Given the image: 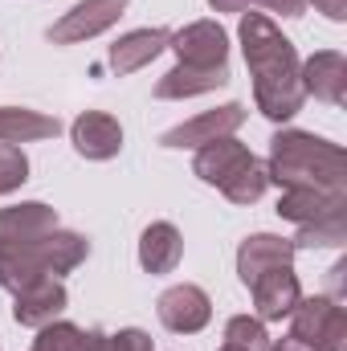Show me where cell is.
Masks as SVG:
<instances>
[{"mask_svg":"<svg viewBox=\"0 0 347 351\" xmlns=\"http://www.w3.org/2000/svg\"><path fill=\"white\" fill-rule=\"evenodd\" d=\"M58 229V213L41 200H25V204H8L0 208V250L8 245H29L45 233Z\"/></svg>","mask_w":347,"mask_h":351,"instance_id":"8fae6325","label":"cell"},{"mask_svg":"<svg viewBox=\"0 0 347 351\" xmlns=\"http://www.w3.org/2000/svg\"><path fill=\"white\" fill-rule=\"evenodd\" d=\"M168 29H135V33H127V37H119L115 45H110V70L115 74H135V70H143L147 62H156L164 49H168Z\"/></svg>","mask_w":347,"mask_h":351,"instance_id":"2e32d148","label":"cell"},{"mask_svg":"<svg viewBox=\"0 0 347 351\" xmlns=\"http://www.w3.org/2000/svg\"><path fill=\"white\" fill-rule=\"evenodd\" d=\"M208 4H213L217 12H246L254 0H208Z\"/></svg>","mask_w":347,"mask_h":351,"instance_id":"f546056e","label":"cell"},{"mask_svg":"<svg viewBox=\"0 0 347 351\" xmlns=\"http://www.w3.org/2000/svg\"><path fill=\"white\" fill-rule=\"evenodd\" d=\"M237 37H241V53H246L250 78H254L258 110L274 123L294 119L307 102V90H302V74H298L302 62H298L290 37H282V29L261 12L241 16Z\"/></svg>","mask_w":347,"mask_h":351,"instance_id":"6da1fadb","label":"cell"},{"mask_svg":"<svg viewBox=\"0 0 347 351\" xmlns=\"http://www.w3.org/2000/svg\"><path fill=\"white\" fill-rule=\"evenodd\" d=\"M347 208V192H319V188H286L278 200V217L294 225H311L327 213Z\"/></svg>","mask_w":347,"mask_h":351,"instance_id":"d6986e66","label":"cell"},{"mask_svg":"<svg viewBox=\"0 0 347 351\" xmlns=\"http://www.w3.org/2000/svg\"><path fill=\"white\" fill-rule=\"evenodd\" d=\"M29 180V160L16 143H0V196L16 192Z\"/></svg>","mask_w":347,"mask_h":351,"instance_id":"d4e9b609","label":"cell"},{"mask_svg":"<svg viewBox=\"0 0 347 351\" xmlns=\"http://www.w3.org/2000/svg\"><path fill=\"white\" fill-rule=\"evenodd\" d=\"M180 258H184V237H180L176 225L156 221V225L143 229V237H139V265L147 274H172L180 265Z\"/></svg>","mask_w":347,"mask_h":351,"instance_id":"ac0fdd59","label":"cell"},{"mask_svg":"<svg viewBox=\"0 0 347 351\" xmlns=\"http://www.w3.org/2000/svg\"><path fill=\"white\" fill-rule=\"evenodd\" d=\"M74 339H78V327L74 323H45L41 331H37V343H33V351H70L74 348Z\"/></svg>","mask_w":347,"mask_h":351,"instance_id":"484cf974","label":"cell"},{"mask_svg":"<svg viewBox=\"0 0 347 351\" xmlns=\"http://www.w3.org/2000/svg\"><path fill=\"white\" fill-rule=\"evenodd\" d=\"M229 82V66H180L156 82V98H196V94H208V90L225 86Z\"/></svg>","mask_w":347,"mask_h":351,"instance_id":"e0dca14e","label":"cell"},{"mask_svg":"<svg viewBox=\"0 0 347 351\" xmlns=\"http://www.w3.org/2000/svg\"><path fill=\"white\" fill-rule=\"evenodd\" d=\"M66 302H70V294H66L62 278H37V282H29V286H21V290H16L12 319H16L21 327L41 331L45 323H53V319L66 311Z\"/></svg>","mask_w":347,"mask_h":351,"instance_id":"9c48e42d","label":"cell"},{"mask_svg":"<svg viewBox=\"0 0 347 351\" xmlns=\"http://www.w3.org/2000/svg\"><path fill=\"white\" fill-rule=\"evenodd\" d=\"M265 184H270V176H265V164H261L258 156H254V160H250L241 172L229 176V180L221 184V192H225L233 204H254V200H261Z\"/></svg>","mask_w":347,"mask_h":351,"instance_id":"603a6c76","label":"cell"},{"mask_svg":"<svg viewBox=\"0 0 347 351\" xmlns=\"http://www.w3.org/2000/svg\"><path fill=\"white\" fill-rule=\"evenodd\" d=\"M127 4H131V0H78L70 12H62V21L49 25V41H53V45H78V41H90V37L106 33V29L123 16Z\"/></svg>","mask_w":347,"mask_h":351,"instance_id":"5b68a950","label":"cell"},{"mask_svg":"<svg viewBox=\"0 0 347 351\" xmlns=\"http://www.w3.org/2000/svg\"><path fill=\"white\" fill-rule=\"evenodd\" d=\"M298 339H307L315 351H347V311L339 298L331 294H315V298H298V306L290 311Z\"/></svg>","mask_w":347,"mask_h":351,"instance_id":"277c9868","label":"cell"},{"mask_svg":"<svg viewBox=\"0 0 347 351\" xmlns=\"http://www.w3.org/2000/svg\"><path fill=\"white\" fill-rule=\"evenodd\" d=\"M241 123H246V106H241V102H225V106H217V110H204V114L180 123L172 131H164L160 143H164V147H204V143H213V139L233 135Z\"/></svg>","mask_w":347,"mask_h":351,"instance_id":"52a82bcc","label":"cell"},{"mask_svg":"<svg viewBox=\"0 0 347 351\" xmlns=\"http://www.w3.org/2000/svg\"><path fill=\"white\" fill-rule=\"evenodd\" d=\"M70 351H152V335L139 327H127L119 335H102V331H78Z\"/></svg>","mask_w":347,"mask_h":351,"instance_id":"44dd1931","label":"cell"},{"mask_svg":"<svg viewBox=\"0 0 347 351\" xmlns=\"http://www.w3.org/2000/svg\"><path fill=\"white\" fill-rule=\"evenodd\" d=\"M315 8H319L327 21H347V0H315Z\"/></svg>","mask_w":347,"mask_h":351,"instance_id":"83f0119b","label":"cell"},{"mask_svg":"<svg viewBox=\"0 0 347 351\" xmlns=\"http://www.w3.org/2000/svg\"><path fill=\"white\" fill-rule=\"evenodd\" d=\"M254 160V152L246 147V143H237L233 135H225V139H213V143H204V147H196V160H192V172L200 176L204 184H213V188H221L229 176H237L246 164Z\"/></svg>","mask_w":347,"mask_h":351,"instance_id":"9a60e30c","label":"cell"},{"mask_svg":"<svg viewBox=\"0 0 347 351\" xmlns=\"http://www.w3.org/2000/svg\"><path fill=\"white\" fill-rule=\"evenodd\" d=\"M62 123L41 110L25 106H0V143H33V139H53Z\"/></svg>","mask_w":347,"mask_h":351,"instance_id":"ffe728a7","label":"cell"},{"mask_svg":"<svg viewBox=\"0 0 347 351\" xmlns=\"http://www.w3.org/2000/svg\"><path fill=\"white\" fill-rule=\"evenodd\" d=\"M294 241L290 237H274V233H254V237H246L241 241V250H237V274H241V282L246 286H254L261 274H270V269H282V265H294Z\"/></svg>","mask_w":347,"mask_h":351,"instance_id":"7c38bea8","label":"cell"},{"mask_svg":"<svg viewBox=\"0 0 347 351\" xmlns=\"http://www.w3.org/2000/svg\"><path fill=\"white\" fill-rule=\"evenodd\" d=\"M90 254V241L82 233H66V229H53L29 245H8L0 250V286L4 290H21L37 278H62L70 269L86 262Z\"/></svg>","mask_w":347,"mask_h":351,"instance_id":"3957f363","label":"cell"},{"mask_svg":"<svg viewBox=\"0 0 347 351\" xmlns=\"http://www.w3.org/2000/svg\"><path fill=\"white\" fill-rule=\"evenodd\" d=\"M344 241H347V208H339V213H327V217H319L311 225H298L294 250L298 245L319 250V245H344Z\"/></svg>","mask_w":347,"mask_h":351,"instance_id":"7402d4cb","label":"cell"},{"mask_svg":"<svg viewBox=\"0 0 347 351\" xmlns=\"http://www.w3.org/2000/svg\"><path fill=\"white\" fill-rule=\"evenodd\" d=\"M270 351H315L307 339H298V335H282L278 343H270Z\"/></svg>","mask_w":347,"mask_h":351,"instance_id":"f1b7e54d","label":"cell"},{"mask_svg":"<svg viewBox=\"0 0 347 351\" xmlns=\"http://www.w3.org/2000/svg\"><path fill=\"white\" fill-rule=\"evenodd\" d=\"M168 49L180 66H225L229 62V37L217 21H192L168 37Z\"/></svg>","mask_w":347,"mask_h":351,"instance_id":"8992f818","label":"cell"},{"mask_svg":"<svg viewBox=\"0 0 347 351\" xmlns=\"http://www.w3.org/2000/svg\"><path fill=\"white\" fill-rule=\"evenodd\" d=\"M265 4L270 12H282V16H302V8H307V0H258Z\"/></svg>","mask_w":347,"mask_h":351,"instance_id":"4316f807","label":"cell"},{"mask_svg":"<svg viewBox=\"0 0 347 351\" xmlns=\"http://www.w3.org/2000/svg\"><path fill=\"white\" fill-rule=\"evenodd\" d=\"M70 139H74V152L82 160H115L123 152V127L119 119H110L106 110H86L74 119L70 127Z\"/></svg>","mask_w":347,"mask_h":351,"instance_id":"30bf717a","label":"cell"},{"mask_svg":"<svg viewBox=\"0 0 347 351\" xmlns=\"http://www.w3.org/2000/svg\"><path fill=\"white\" fill-rule=\"evenodd\" d=\"M250 290H254V311H258L261 323H278V319H286V315L298 306V298H302L298 278H294V269H290V265L261 274Z\"/></svg>","mask_w":347,"mask_h":351,"instance_id":"5bb4252c","label":"cell"},{"mask_svg":"<svg viewBox=\"0 0 347 351\" xmlns=\"http://www.w3.org/2000/svg\"><path fill=\"white\" fill-rule=\"evenodd\" d=\"M302 90L331 102V106H344L347 102V58L335 49H323V53H311L302 62Z\"/></svg>","mask_w":347,"mask_h":351,"instance_id":"4fadbf2b","label":"cell"},{"mask_svg":"<svg viewBox=\"0 0 347 351\" xmlns=\"http://www.w3.org/2000/svg\"><path fill=\"white\" fill-rule=\"evenodd\" d=\"M265 176L278 188H319V192H347L344 147L319 139L311 131H278L270 139Z\"/></svg>","mask_w":347,"mask_h":351,"instance_id":"7a4b0ae2","label":"cell"},{"mask_svg":"<svg viewBox=\"0 0 347 351\" xmlns=\"http://www.w3.org/2000/svg\"><path fill=\"white\" fill-rule=\"evenodd\" d=\"M156 311H160V323H164L168 331H176V335H196V331H204L208 319H213L208 294H204L200 286H192V282H180L172 290H164L160 302H156Z\"/></svg>","mask_w":347,"mask_h":351,"instance_id":"ba28073f","label":"cell"},{"mask_svg":"<svg viewBox=\"0 0 347 351\" xmlns=\"http://www.w3.org/2000/svg\"><path fill=\"white\" fill-rule=\"evenodd\" d=\"M221 351H229V348H221Z\"/></svg>","mask_w":347,"mask_h":351,"instance_id":"4dcf8cb0","label":"cell"},{"mask_svg":"<svg viewBox=\"0 0 347 351\" xmlns=\"http://www.w3.org/2000/svg\"><path fill=\"white\" fill-rule=\"evenodd\" d=\"M225 348L229 351H270V335L261 327V319L237 315L225 323Z\"/></svg>","mask_w":347,"mask_h":351,"instance_id":"cb8c5ba5","label":"cell"}]
</instances>
